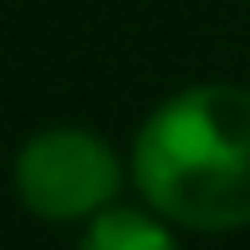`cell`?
Returning <instances> with one entry per match:
<instances>
[{
    "instance_id": "cell-3",
    "label": "cell",
    "mask_w": 250,
    "mask_h": 250,
    "mask_svg": "<svg viewBox=\"0 0 250 250\" xmlns=\"http://www.w3.org/2000/svg\"><path fill=\"white\" fill-rule=\"evenodd\" d=\"M179 225H168L164 214H153L148 204L118 199L112 209H102L97 220H87L77 230V250H184Z\"/></svg>"
},
{
    "instance_id": "cell-1",
    "label": "cell",
    "mask_w": 250,
    "mask_h": 250,
    "mask_svg": "<svg viewBox=\"0 0 250 250\" xmlns=\"http://www.w3.org/2000/svg\"><path fill=\"white\" fill-rule=\"evenodd\" d=\"M128 179L184 235L250 230V87L189 82L153 102L128 143Z\"/></svg>"
},
{
    "instance_id": "cell-2",
    "label": "cell",
    "mask_w": 250,
    "mask_h": 250,
    "mask_svg": "<svg viewBox=\"0 0 250 250\" xmlns=\"http://www.w3.org/2000/svg\"><path fill=\"white\" fill-rule=\"evenodd\" d=\"M128 153L87 123H46L10 153V194L41 225L82 230L128 189Z\"/></svg>"
}]
</instances>
